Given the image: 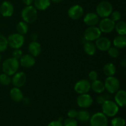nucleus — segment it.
I'll use <instances>...</instances> for the list:
<instances>
[{"mask_svg":"<svg viewBox=\"0 0 126 126\" xmlns=\"http://www.w3.org/2000/svg\"><path fill=\"white\" fill-rule=\"evenodd\" d=\"M19 62L15 58H9L4 60L2 63V71L4 73L11 76L17 72L19 68Z\"/></svg>","mask_w":126,"mask_h":126,"instance_id":"obj_1","label":"nucleus"},{"mask_svg":"<svg viewBox=\"0 0 126 126\" xmlns=\"http://www.w3.org/2000/svg\"><path fill=\"white\" fill-rule=\"evenodd\" d=\"M21 16L25 22L32 23L35 22L38 17L37 9L33 6H27L22 11Z\"/></svg>","mask_w":126,"mask_h":126,"instance_id":"obj_2","label":"nucleus"},{"mask_svg":"<svg viewBox=\"0 0 126 126\" xmlns=\"http://www.w3.org/2000/svg\"><path fill=\"white\" fill-rule=\"evenodd\" d=\"M102 105L103 113L108 117H113L116 115L119 111L118 105L114 102L110 100H107Z\"/></svg>","mask_w":126,"mask_h":126,"instance_id":"obj_3","label":"nucleus"},{"mask_svg":"<svg viewBox=\"0 0 126 126\" xmlns=\"http://www.w3.org/2000/svg\"><path fill=\"white\" fill-rule=\"evenodd\" d=\"M96 11L98 16L102 18H106L110 16L113 12V6L108 1H102L97 5Z\"/></svg>","mask_w":126,"mask_h":126,"instance_id":"obj_4","label":"nucleus"},{"mask_svg":"<svg viewBox=\"0 0 126 126\" xmlns=\"http://www.w3.org/2000/svg\"><path fill=\"white\" fill-rule=\"evenodd\" d=\"M7 39L8 45L13 49H19L24 44V37L19 33H14L9 36Z\"/></svg>","mask_w":126,"mask_h":126,"instance_id":"obj_5","label":"nucleus"},{"mask_svg":"<svg viewBox=\"0 0 126 126\" xmlns=\"http://www.w3.org/2000/svg\"><path fill=\"white\" fill-rule=\"evenodd\" d=\"M105 88L108 92L114 94L119 91L120 87V82L114 76H108L105 81Z\"/></svg>","mask_w":126,"mask_h":126,"instance_id":"obj_6","label":"nucleus"},{"mask_svg":"<svg viewBox=\"0 0 126 126\" xmlns=\"http://www.w3.org/2000/svg\"><path fill=\"white\" fill-rule=\"evenodd\" d=\"M91 126H107L108 119L103 113H97L90 118Z\"/></svg>","mask_w":126,"mask_h":126,"instance_id":"obj_7","label":"nucleus"},{"mask_svg":"<svg viewBox=\"0 0 126 126\" xmlns=\"http://www.w3.org/2000/svg\"><path fill=\"white\" fill-rule=\"evenodd\" d=\"M101 31L99 28L94 27H89L85 30L84 33V37L85 39L89 41H92L97 39L101 36Z\"/></svg>","mask_w":126,"mask_h":126,"instance_id":"obj_8","label":"nucleus"},{"mask_svg":"<svg viewBox=\"0 0 126 126\" xmlns=\"http://www.w3.org/2000/svg\"><path fill=\"white\" fill-rule=\"evenodd\" d=\"M115 22L111 18H103L99 23V29L101 32L105 33H111L114 29Z\"/></svg>","mask_w":126,"mask_h":126,"instance_id":"obj_9","label":"nucleus"},{"mask_svg":"<svg viewBox=\"0 0 126 126\" xmlns=\"http://www.w3.org/2000/svg\"><path fill=\"white\" fill-rule=\"evenodd\" d=\"M74 89L79 94H87L91 90V83L86 79L80 80L75 84Z\"/></svg>","mask_w":126,"mask_h":126,"instance_id":"obj_10","label":"nucleus"},{"mask_svg":"<svg viewBox=\"0 0 126 126\" xmlns=\"http://www.w3.org/2000/svg\"><path fill=\"white\" fill-rule=\"evenodd\" d=\"M93 103V99L90 95L87 94H80L77 98V103L81 108H89L92 105Z\"/></svg>","mask_w":126,"mask_h":126,"instance_id":"obj_11","label":"nucleus"},{"mask_svg":"<svg viewBox=\"0 0 126 126\" xmlns=\"http://www.w3.org/2000/svg\"><path fill=\"white\" fill-rule=\"evenodd\" d=\"M27 81V75L23 72L16 73L11 79V82L16 87H22Z\"/></svg>","mask_w":126,"mask_h":126,"instance_id":"obj_12","label":"nucleus"},{"mask_svg":"<svg viewBox=\"0 0 126 126\" xmlns=\"http://www.w3.org/2000/svg\"><path fill=\"white\" fill-rule=\"evenodd\" d=\"M84 13L83 8L80 5H74L71 6L68 11V16L73 20L79 19Z\"/></svg>","mask_w":126,"mask_h":126,"instance_id":"obj_13","label":"nucleus"},{"mask_svg":"<svg viewBox=\"0 0 126 126\" xmlns=\"http://www.w3.org/2000/svg\"><path fill=\"white\" fill-rule=\"evenodd\" d=\"M14 6L9 1H6L0 6V12L3 17H11L14 13Z\"/></svg>","mask_w":126,"mask_h":126,"instance_id":"obj_14","label":"nucleus"},{"mask_svg":"<svg viewBox=\"0 0 126 126\" xmlns=\"http://www.w3.org/2000/svg\"><path fill=\"white\" fill-rule=\"evenodd\" d=\"M95 46L98 49L101 51H107L111 47L110 40L105 37H100L96 39Z\"/></svg>","mask_w":126,"mask_h":126,"instance_id":"obj_15","label":"nucleus"},{"mask_svg":"<svg viewBox=\"0 0 126 126\" xmlns=\"http://www.w3.org/2000/svg\"><path fill=\"white\" fill-rule=\"evenodd\" d=\"M99 18L97 14L94 12H89L85 16L84 18V22L89 27H94L98 23Z\"/></svg>","mask_w":126,"mask_h":126,"instance_id":"obj_16","label":"nucleus"},{"mask_svg":"<svg viewBox=\"0 0 126 126\" xmlns=\"http://www.w3.org/2000/svg\"><path fill=\"white\" fill-rule=\"evenodd\" d=\"M20 63L22 66L25 68H30L34 66L36 63V60L34 57L30 54H25L20 57Z\"/></svg>","mask_w":126,"mask_h":126,"instance_id":"obj_17","label":"nucleus"},{"mask_svg":"<svg viewBox=\"0 0 126 126\" xmlns=\"http://www.w3.org/2000/svg\"><path fill=\"white\" fill-rule=\"evenodd\" d=\"M115 103L118 105V107H124L126 105V92L124 90H120L116 92Z\"/></svg>","mask_w":126,"mask_h":126,"instance_id":"obj_18","label":"nucleus"},{"mask_svg":"<svg viewBox=\"0 0 126 126\" xmlns=\"http://www.w3.org/2000/svg\"><path fill=\"white\" fill-rule=\"evenodd\" d=\"M28 51L32 56L37 57L41 52V46L37 41H32L28 46Z\"/></svg>","mask_w":126,"mask_h":126,"instance_id":"obj_19","label":"nucleus"},{"mask_svg":"<svg viewBox=\"0 0 126 126\" xmlns=\"http://www.w3.org/2000/svg\"><path fill=\"white\" fill-rule=\"evenodd\" d=\"M10 97L15 102H20L23 99V94L18 87H14L10 91Z\"/></svg>","mask_w":126,"mask_h":126,"instance_id":"obj_20","label":"nucleus"},{"mask_svg":"<svg viewBox=\"0 0 126 126\" xmlns=\"http://www.w3.org/2000/svg\"><path fill=\"white\" fill-rule=\"evenodd\" d=\"M91 89H92L94 92L98 94L102 93L105 89L104 83L97 79L92 81V84H91Z\"/></svg>","mask_w":126,"mask_h":126,"instance_id":"obj_21","label":"nucleus"},{"mask_svg":"<svg viewBox=\"0 0 126 126\" xmlns=\"http://www.w3.org/2000/svg\"><path fill=\"white\" fill-rule=\"evenodd\" d=\"M50 0H34V7L39 11H44L50 5Z\"/></svg>","mask_w":126,"mask_h":126,"instance_id":"obj_22","label":"nucleus"},{"mask_svg":"<svg viewBox=\"0 0 126 126\" xmlns=\"http://www.w3.org/2000/svg\"><path fill=\"white\" fill-rule=\"evenodd\" d=\"M83 49L85 52L89 55H94L96 52L97 47L95 46V44L92 43V41H87V42L84 44Z\"/></svg>","mask_w":126,"mask_h":126,"instance_id":"obj_23","label":"nucleus"},{"mask_svg":"<svg viewBox=\"0 0 126 126\" xmlns=\"http://www.w3.org/2000/svg\"><path fill=\"white\" fill-rule=\"evenodd\" d=\"M113 44L116 48L123 49L126 46V35L117 36L113 41Z\"/></svg>","mask_w":126,"mask_h":126,"instance_id":"obj_24","label":"nucleus"},{"mask_svg":"<svg viewBox=\"0 0 126 126\" xmlns=\"http://www.w3.org/2000/svg\"><path fill=\"white\" fill-rule=\"evenodd\" d=\"M116 67L114 64L111 63H108L106 64L103 67V73L106 76H113L115 74Z\"/></svg>","mask_w":126,"mask_h":126,"instance_id":"obj_25","label":"nucleus"},{"mask_svg":"<svg viewBox=\"0 0 126 126\" xmlns=\"http://www.w3.org/2000/svg\"><path fill=\"white\" fill-rule=\"evenodd\" d=\"M114 28L117 33L120 35L126 34V23L124 21H118L114 25Z\"/></svg>","mask_w":126,"mask_h":126,"instance_id":"obj_26","label":"nucleus"},{"mask_svg":"<svg viewBox=\"0 0 126 126\" xmlns=\"http://www.w3.org/2000/svg\"><path fill=\"white\" fill-rule=\"evenodd\" d=\"M76 118L79 121L85 123V122H87L89 120H90L91 115H90V113L87 111L81 110L78 112Z\"/></svg>","mask_w":126,"mask_h":126,"instance_id":"obj_27","label":"nucleus"},{"mask_svg":"<svg viewBox=\"0 0 126 126\" xmlns=\"http://www.w3.org/2000/svg\"><path fill=\"white\" fill-rule=\"evenodd\" d=\"M17 30L19 34L22 35L26 34L28 31V24L25 22H20L17 25Z\"/></svg>","mask_w":126,"mask_h":126,"instance_id":"obj_28","label":"nucleus"},{"mask_svg":"<svg viewBox=\"0 0 126 126\" xmlns=\"http://www.w3.org/2000/svg\"><path fill=\"white\" fill-rule=\"evenodd\" d=\"M8 46L7 39L4 36L0 34V52L5 51Z\"/></svg>","mask_w":126,"mask_h":126,"instance_id":"obj_29","label":"nucleus"},{"mask_svg":"<svg viewBox=\"0 0 126 126\" xmlns=\"http://www.w3.org/2000/svg\"><path fill=\"white\" fill-rule=\"evenodd\" d=\"M11 82V79L10 76L3 73L0 75V84L3 86H8Z\"/></svg>","mask_w":126,"mask_h":126,"instance_id":"obj_30","label":"nucleus"},{"mask_svg":"<svg viewBox=\"0 0 126 126\" xmlns=\"http://www.w3.org/2000/svg\"><path fill=\"white\" fill-rule=\"evenodd\" d=\"M111 124L112 126H125L126 121L123 118L116 117L112 119Z\"/></svg>","mask_w":126,"mask_h":126,"instance_id":"obj_31","label":"nucleus"},{"mask_svg":"<svg viewBox=\"0 0 126 126\" xmlns=\"http://www.w3.org/2000/svg\"><path fill=\"white\" fill-rule=\"evenodd\" d=\"M108 54L111 57L117 58L119 55V52L116 47H110L108 50Z\"/></svg>","mask_w":126,"mask_h":126,"instance_id":"obj_32","label":"nucleus"},{"mask_svg":"<svg viewBox=\"0 0 126 126\" xmlns=\"http://www.w3.org/2000/svg\"><path fill=\"white\" fill-rule=\"evenodd\" d=\"M63 125V126H78V122L75 119L69 118L65 119Z\"/></svg>","mask_w":126,"mask_h":126,"instance_id":"obj_33","label":"nucleus"},{"mask_svg":"<svg viewBox=\"0 0 126 126\" xmlns=\"http://www.w3.org/2000/svg\"><path fill=\"white\" fill-rule=\"evenodd\" d=\"M121 14L120 12L119 11H114V12H112L111 14V19L113 21L115 22H118L121 20Z\"/></svg>","mask_w":126,"mask_h":126,"instance_id":"obj_34","label":"nucleus"},{"mask_svg":"<svg viewBox=\"0 0 126 126\" xmlns=\"http://www.w3.org/2000/svg\"><path fill=\"white\" fill-rule=\"evenodd\" d=\"M12 56L14 58L16 59H20L21 57L22 56V51L20 49H16L12 52Z\"/></svg>","mask_w":126,"mask_h":126,"instance_id":"obj_35","label":"nucleus"},{"mask_svg":"<svg viewBox=\"0 0 126 126\" xmlns=\"http://www.w3.org/2000/svg\"><path fill=\"white\" fill-rule=\"evenodd\" d=\"M89 78L91 81H95L98 78V73L95 71H91L89 74Z\"/></svg>","mask_w":126,"mask_h":126,"instance_id":"obj_36","label":"nucleus"},{"mask_svg":"<svg viewBox=\"0 0 126 126\" xmlns=\"http://www.w3.org/2000/svg\"><path fill=\"white\" fill-rule=\"evenodd\" d=\"M78 111L74 109L70 110L68 112V116L70 118H73V119H75L77 116Z\"/></svg>","mask_w":126,"mask_h":126,"instance_id":"obj_37","label":"nucleus"},{"mask_svg":"<svg viewBox=\"0 0 126 126\" xmlns=\"http://www.w3.org/2000/svg\"><path fill=\"white\" fill-rule=\"evenodd\" d=\"M96 100H97V102L98 104L102 105L105 102L106 100H107V99L105 98V96L100 95V96H98V97H97Z\"/></svg>","mask_w":126,"mask_h":126,"instance_id":"obj_38","label":"nucleus"},{"mask_svg":"<svg viewBox=\"0 0 126 126\" xmlns=\"http://www.w3.org/2000/svg\"><path fill=\"white\" fill-rule=\"evenodd\" d=\"M47 126H63V125L62 123L59 121H54L50 122Z\"/></svg>","mask_w":126,"mask_h":126,"instance_id":"obj_39","label":"nucleus"},{"mask_svg":"<svg viewBox=\"0 0 126 126\" xmlns=\"http://www.w3.org/2000/svg\"><path fill=\"white\" fill-rule=\"evenodd\" d=\"M33 1H34V0H23V2L27 6H31Z\"/></svg>","mask_w":126,"mask_h":126,"instance_id":"obj_40","label":"nucleus"},{"mask_svg":"<svg viewBox=\"0 0 126 126\" xmlns=\"http://www.w3.org/2000/svg\"><path fill=\"white\" fill-rule=\"evenodd\" d=\"M120 65H121V66H123V68L126 67V59H123V60H121V61Z\"/></svg>","mask_w":126,"mask_h":126,"instance_id":"obj_41","label":"nucleus"},{"mask_svg":"<svg viewBox=\"0 0 126 126\" xmlns=\"http://www.w3.org/2000/svg\"><path fill=\"white\" fill-rule=\"evenodd\" d=\"M37 38V35L34 33V34H32V39L33 40V41H36V39Z\"/></svg>","mask_w":126,"mask_h":126,"instance_id":"obj_42","label":"nucleus"},{"mask_svg":"<svg viewBox=\"0 0 126 126\" xmlns=\"http://www.w3.org/2000/svg\"><path fill=\"white\" fill-rule=\"evenodd\" d=\"M50 1L54 2H55V3H59V2H60L61 1H62L63 0H50Z\"/></svg>","mask_w":126,"mask_h":126,"instance_id":"obj_43","label":"nucleus"},{"mask_svg":"<svg viewBox=\"0 0 126 126\" xmlns=\"http://www.w3.org/2000/svg\"><path fill=\"white\" fill-rule=\"evenodd\" d=\"M1 60H2V56H1V54H0V63H1Z\"/></svg>","mask_w":126,"mask_h":126,"instance_id":"obj_44","label":"nucleus"},{"mask_svg":"<svg viewBox=\"0 0 126 126\" xmlns=\"http://www.w3.org/2000/svg\"><path fill=\"white\" fill-rule=\"evenodd\" d=\"M105 1H108V0H105Z\"/></svg>","mask_w":126,"mask_h":126,"instance_id":"obj_45","label":"nucleus"}]
</instances>
